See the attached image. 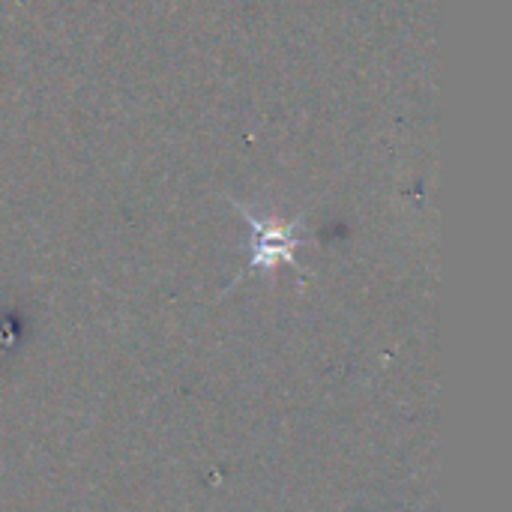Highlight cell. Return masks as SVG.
Wrapping results in <instances>:
<instances>
[{
    "label": "cell",
    "mask_w": 512,
    "mask_h": 512,
    "mask_svg": "<svg viewBox=\"0 0 512 512\" xmlns=\"http://www.w3.org/2000/svg\"><path fill=\"white\" fill-rule=\"evenodd\" d=\"M240 213L246 216V222L255 231V249H252V267H276L279 261H294V249L300 246L297 237V222H273V219H258L249 210L240 207Z\"/></svg>",
    "instance_id": "6da1fadb"
}]
</instances>
